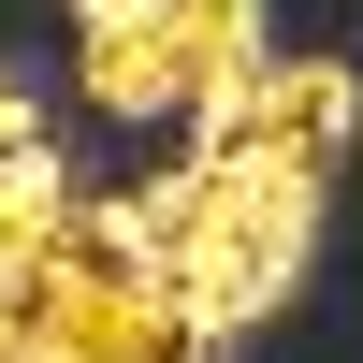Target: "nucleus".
I'll list each match as a JSON object with an SVG mask.
<instances>
[{
  "instance_id": "3",
  "label": "nucleus",
  "mask_w": 363,
  "mask_h": 363,
  "mask_svg": "<svg viewBox=\"0 0 363 363\" xmlns=\"http://www.w3.org/2000/svg\"><path fill=\"white\" fill-rule=\"evenodd\" d=\"M160 29H174V58H189V102L277 58V44H262V0H160Z\"/></svg>"
},
{
  "instance_id": "1",
  "label": "nucleus",
  "mask_w": 363,
  "mask_h": 363,
  "mask_svg": "<svg viewBox=\"0 0 363 363\" xmlns=\"http://www.w3.org/2000/svg\"><path fill=\"white\" fill-rule=\"evenodd\" d=\"M131 233H145V277L203 335H247L320 262V174H291V160H174V174L131 189Z\"/></svg>"
},
{
  "instance_id": "2",
  "label": "nucleus",
  "mask_w": 363,
  "mask_h": 363,
  "mask_svg": "<svg viewBox=\"0 0 363 363\" xmlns=\"http://www.w3.org/2000/svg\"><path fill=\"white\" fill-rule=\"evenodd\" d=\"M73 87H87L102 116H174V102H189V58H174L160 15H131V29H73Z\"/></svg>"
},
{
  "instance_id": "4",
  "label": "nucleus",
  "mask_w": 363,
  "mask_h": 363,
  "mask_svg": "<svg viewBox=\"0 0 363 363\" xmlns=\"http://www.w3.org/2000/svg\"><path fill=\"white\" fill-rule=\"evenodd\" d=\"M131 15H160V0H73V29H131Z\"/></svg>"
},
{
  "instance_id": "5",
  "label": "nucleus",
  "mask_w": 363,
  "mask_h": 363,
  "mask_svg": "<svg viewBox=\"0 0 363 363\" xmlns=\"http://www.w3.org/2000/svg\"><path fill=\"white\" fill-rule=\"evenodd\" d=\"M0 145H29V87L15 73H0Z\"/></svg>"
}]
</instances>
